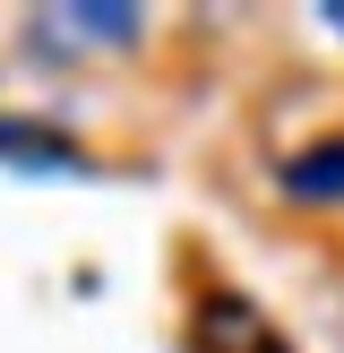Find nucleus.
I'll return each instance as SVG.
<instances>
[{
	"label": "nucleus",
	"mask_w": 344,
	"mask_h": 353,
	"mask_svg": "<svg viewBox=\"0 0 344 353\" xmlns=\"http://www.w3.org/2000/svg\"><path fill=\"white\" fill-rule=\"evenodd\" d=\"M284 190L301 207H344V138H319L310 155H292V164H284Z\"/></svg>",
	"instance_id": "nucleus-1"
},
{
	"label": "nucleus",
	"mask_w": 344,
	"mask_h": 353,
	"mask_svg": "<svg viewBox=\"0 0 344 353\" xmlns=\"http://www.w3.org/2000/svg\"><path fill=\"white\" fill-rule=\"evenodd\" d=\"M43 26H52V34H86V43H103V34H138V17H129V9H52Z\"/></svg>",
	"instance_id": "nucleus-2"
},
{
	"label": "nucleus",
	"mask_w": 344,
	"mask_h": 353,
	"mask_svg": "<svg viewBox=\"0 0 344 353\" xmlns=\"http://www.w3.org/2000/svg\"><path fill=\"white\" fill-rule=\"evenodd\" d=\"M327 26H336V34H344V9H327Z\"/></svg>",
	"instance_id": "nucleus-3"
}]
</instances>
